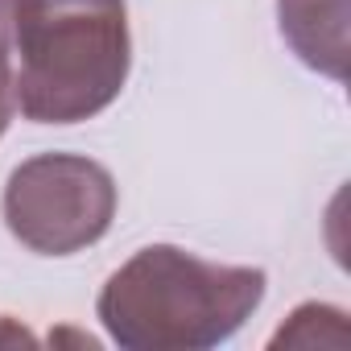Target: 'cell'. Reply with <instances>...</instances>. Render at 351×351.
Instances as JSON below:
<instances>
[{
  "mask_svg": "<svg viewBox=\"0 0 351 351\" xmlns=\"http://www.w3.org/2000/svg\"><path fill=\"white\" fill-rule=\"evenodd\" d=\"M265 298V273L173 244L141 248L99 293V322L128 351H203L232 339Z\"/></svg>",
  "mask_w": 351,
  "mask_h": 351,
  "instance_id": "obj_1",
  "label": "cell"
},
{
  "mask_svg": "<svg viewBox=\"0 0 351 351\" xmlns=\"http://www.w3.org/2000/svg\"><path fill=\"white\" fill-rule=\"evenodd\" d=\"M17 108L38 124L104 112L128 79L124 0H13Z\"/></svg>",
  "mask_w": 351,
  "mask_h": 351,
  "instance_id": "obj_2",
  "label": "cell"
},
{
  "mask_svg": "<svg viewBox=\"0 0 351 351\" xmlns=\"http://www.w3.org/2000/svg\"><path fill=\"white\" fill-rule=\"evenodd\" d=\"M116 215L112 173L75 153H42L21 161L5 186L9 232L42 256H71L95 244Z\"/></svg>",
  "mask_w": 351,
  "mask_h": 351,
  "instance_id": "obj_3",
  "label": "cell"
},
{
  "mask_svg": "<svg viewBox=\"0 0 351 351\" xmlns=\"http://www.w3.org/2000/svg\"><path fill=\"white\" fill-rule=\"evenodd\" d=\"M281 34L318 75L347 79V0H277Z\"/></svg>",
  "mask_w": 351,
  "mask_h": 351,
  "instance_id": "obj_4",
  "label": "cell"
},
{
  "mask_svg": "<svg viewBox=\"0 0 351 351\" xmlns=\"http://www.w3.org/2000/svg\"><path fill=\"white\" fill-rule=\"evenodd\" d=\"M17 108L13 91V0H0V136H5L9 120Z\"/></svg>",
  "mask_w": 351,
  "mask_h": 351,
  "instance_id": "obj_5",
  "label": "cell"
}]
</instances>
